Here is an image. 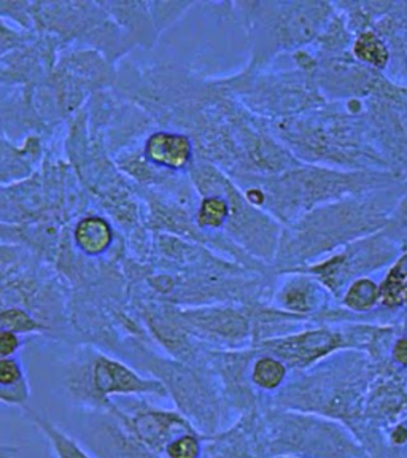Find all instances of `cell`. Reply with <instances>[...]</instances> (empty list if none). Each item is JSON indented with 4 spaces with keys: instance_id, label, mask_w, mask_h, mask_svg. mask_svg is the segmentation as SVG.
I'll return each instance as SVG.
<instances>
[{
    "instance_id": "cell-1",
    "label": "cell",
    "mask_w": 407,
    "mask_h": 458,
    "mask_svg": "<svg viewBox=\"0 0 407 458\" xmlns=\"http://www.w3.org/2000/svg\"><path fill=\"white\" fill-rule=\"evenodd\" d=\"M145 153L155 165L182 169L191 157V143L185 136L157 132L148 139Z\"/></svg>"
},
{
    "instance_id": "cell-2",
    "label": "cell",
    "mask_w": 407,
    "mask_h": 458,
    "mask_svg": "<svg viewBox=\"0 0 407 458\" xmlns=\"http://www.w3.org/2000/svg\"><path fill=\"white\" fill-rule=\"evenodd\" d=\"M94 384L100 394L106 396L112 394L145 392L150 388L143 380L139 379L134 372L106 358H100L94 366Z\"/></svg>"
},
{
    "instance_id": "cell-3",
    "label": "cell",
    "mask_w": 407,
    "mask_h": 458,
    "mask_svg": "<svg viewBox=\"0 0 407 458\" xmlns=\"http://www.w3.org/2000/svg\"><path fill=\"white\" fill-rule=\"evenodd\" d=\"M75 237L81 250L88 255H99L110 245L112 231L100 218H86L80 223Z\"/></svg>"
},
{
    "instance_id": "cell-4",
    "label": "cell",
    "mask_w": 407,
    "mask_h": 458,
    "mask_svg": "<svg viewBox=\"0 0 407 458\" xmlns=\"http://www.w3.org/2000/svg\"><path fill=\"white\" fill-rule=\"evenodd\" d=\"M335 345V337L328 333H314L296 337L293 341L286 343L282 349V353L290 360H310L320 355L323 352L329 351Z\"/></svg>"
},
{
    "instance_id": "cell-5",
    "label": "cell",
    "mask_w": 407,
    "mask_h": 458,
    "mask_svg": "<svg viewBox=\"0 0 407 458\" xmlns=\"http://www.w3.org/2000/svg\"><path fill=\"white\" fill-rule=\"evenodd\" d=\"M353 51L360 61L374 67H386L388 63V48L382 38L376 36L374 32H365L358 37Z\"/></svg>"
},
{
    "instance_id": "cell-6",
    "label": "cell",
    "mask_w": 407,
    "mask_h": 458,
    "mask_svg": "<svg viewBox=\"0 0 407 458\" xmlns=\"http://www.w3.org/2000/svg\"><path fill=\"white\" fill-rule=\"evenodd\" d=\"M380 296L386 306H398L407 301V255L388 274Z\"/></svg>"
},
{
    "instance_id": "cell-7",
    "label": "cell",
    "mask_w": 407,
    "mask_h": 458,
    "mask_svg": "<svg viewBox=\"0 0 407 458\" xmlns=\"http://www.w3.org/2000/svg\"><path fill=\"white\" fill-rule=\"evenodd\" d=\"M34 422L37 423V427H40L43 433L48 437L55 449L57 452V457L59 458H89L86 455L85 452L80 449L77 444L72 441L71 437H65L63 431H59L56 427H53L50 422H47L42 417L32 414Z\"/></svg>"
},
{
    "instance_id": "cell-8",
    "label": "cell",
    "mask_w": 407,
    "mask_h": 458,
    "mask_svg": "<svg viewBox=\"0 0 407 458\" xmlns=\"http://www.w3.org/2000/svg\"><path fill=\"white\" fill-rule=\"evenodd\" d=\"M379 298V288L371 280H358L351 286L345 302L355 310H366L376 304Z\"/></svg>"
},
{
    "instance_id": "cell-9",
    "label": "cell",
    "mask_w": 407,
    "mask_h": 458,
    "mask_svg": "<svg viewBox=\"0 0 407 458\" xmlns=\"http://www.w3.org/2000/svg\"><path fill=\"white\" fill-rule=\"evenodd\" d=\"M226 215H228L226 200L212 196L202 202L198 218H199L200 226L204 228H218L226 220Z\"/></svg>"
},
{
    "instance_id": "cell-10",
    "label": "cell",
    "mask_w": 407,
    "mask_h": 458,
    "mask_svg": "<svg viewBox=\"0 0 407 458\" xmlns=\"http://www.w3.org/2000/svg\"><path fill=\"white\" fill-rule=\"evenodd\" d=\"M285 376V368L277 360L272 358H265L261 361H258L253 372V379L258 386H265V388H274L279 386L282 379Z\"/></svg>"
},
{
    "instance_id": "cell-11",
    "label": "cell",
    "mask_w": 407,
    "mask_h": 458,
    "mask_svg": "<svg viewBox=\"0 0 407 458\" xmlns=\"http://www.w3.org/2000/svg\"><path fill=\"white\" fill-rule=\"evenodd\" d=\"M22 382V372L20 365L12 358H0V390L8 400L7 390L18 386ZM10 401V400H8Z\"/></svg>"
},
{
    "instance_id": "cell-12",
    "label": "cell",
    "mask_w": 407,
    "mask_h": 458,
    "mask_svg": "<svg viewBox=\"0 0 407 458\" xmlns=\"http://www.w3.org/2000/svg\"><path fill=\"white\" fill-rule=\"evenodd\" d=\"M167 454L171 458H196L199 454V445L194 437H182L167 445Z\"/></svg>"
},
{
    "instance_id": "cell-13",
    "label": "cell",
    "mask_w": 407,
    "mask_h": 458,
    "mask_svg": "<svg viewBox=\"0 0 407 458\" xmlns=\"http://www.w3.org/2000/svg\"><path fill=\"white\" fill-rule=\"evenodd\" d=\"M18 345L20 341L14 336L13 331H0V357H10L13 352H16Z\"/></svg>"
},
{
    "instance_id": "cell-14",
    "label": "cell",
    "mask_w": 407,
    "mask_h": 458,
    "mask_svg": "<svg viewBox=\"0 0 407 458\" xmlns=\"http://www.w3.org/2000/svg\"><path fill=\"white\" fill-rule=\"evenodd\" d=\"M394 355L396 358V361H400L401 365L407 366V339H403V341L396 344Z\"/></svg>"
}]
</instances>
